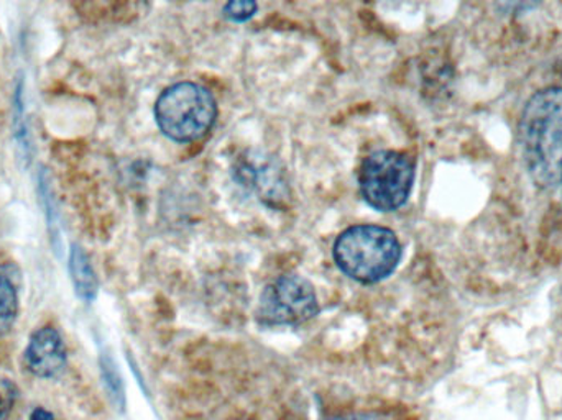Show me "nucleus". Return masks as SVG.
I'll use <instances>...</instances> for the list:
<instances>
[{"instance_id": "1", "label": "nucleus", "mask_w": 562, "mask_h": 420, "mask_svg": "<svg viewBox=\"0 0 562 420\" xmlns=\"http://www.w3.org/2000/svg\"><path fill=\"white\" fill-rule=\"evenodd\" d=\"M521 150L537 186L550 190L562 183V88L537 92L525 105L520 121Z\"/></svg>"}, {"instance_id": "2", "label": "nucleus", "mask_w": 562, "mask_h": 420, "mask_svg": "<svg viewBox=\"0 0 562 420\" xmlns=\"http://www.w3.org/2000/svg\"><path fill=\"white\" fill-rule=\"evenodd\" d=\"M333 254L344 274L359 283L372 284L396 270L402 245L389 228L356 225L337 237Z\"/></svg>"}, {"instance_id": "3", "label": "nucleus", "mask_w": 562, "mask_h": 420, "mask_svg": "<svg viewBox=\"0 0 562 420\" xmlns=\"http://www.w3.org/2000/svg\"><path fill=\"white\" fill-rule=\"evenodd\" d=\"M216 117V99L196 82L170 86L155 104L158 127L168 138L181 144L203 138L213 128Z\"/></svg>"}, {"instance_id": "4", "label": "nucleus", "mask_w": 562, "mask_h": 420, "mask_svg": "<svg viewBox=\"0 0 562 420\" xmlns=\"http://www.w3.org/2000/svg\"><path fill=\"white\" fill-rule=\"evenodd\" d=\"M415 183V163L402 151H375L363 160L359 186L373 209L392 212L408 201Z\"/></svg>"}, {"instance_id": "5", "label": "nucleus", "mask_w": 562, "mask_h": 420, "mask_svg": "<svg viewBox=\"0 0 562 420\" xmlns=\"http://www.w3.org/2000/svg\"><path fill=\"white\" fill-rule=\"evenodd\" d=\"M317 310L313 284L297 274L277 277L260 296L259 319L266 326H297L313 319Z\"/></svg>"}, {"instance_id": "6", "label": "nucleus", "mask_w": 562, "mask_h": 420, "mask_svg": "<svg viewBox=\"0 0 562 420\" xmlns=\"http://www.w3.org/2000/svg\"><path fill=\"white\" fill-rule=\"evenodd\" d=\"M234 177L267 206L281 209L290 201L291 193L283 168L266 151L249 150L240 155L234 164Z\"/></svg>"}, {"instance_id": "7", "label": "nucleus", "mask_w": 562, "mask_h": 420, "mask_svg": "<svg viewBox=\"0 0 562 420\" xmlns=\"http://www.w3.org/2000/svg\"><path fill=\"white\" fill-rule=\"evenodd\" d=\"M66 345L55 327H42L30 337L23 352L26 370L36 378H56L66 366Z\"/></svg>"}, {"instance_id": "8", "label": "nucleus", "mask_w": 562, "mask_h": 420, "mask_svg": "<svg viewBox=\"0 0 562 420\" xmlns=\"http://www.w3.org/2000/svg\"><path fill=\"white\" fill-rule=\"evenodd\" d=\"M20 270L13 263H0V336L15 326L19 317Z\"/></svg>"}, {"instance_id": "9", "label": "nucleus", "mask_w": 562, "mask_h": 420, "mask_svg": "<svg viewBox=\"0 0 562 420\" xmlns=\"http://www.w3.org/2000/svg\"><path fill=\"white\" fill-rule=\"evenodd\" d=\"M69 274H71L76 296L85 303H92L98 296V276H95L91 260L79 245H72L71 251H69Z\"/></svg>"}, {"instance_id": "10", "label": "nucleus", "mask_w": 562, "mask_h": 420, "mask_svg": "<svg viewBox=\"0 0 562 420\" xmlns=\"http://www.w3.org/2000/svg\"><path fill=\"white\" fill-rule=\"evenodd\" d=\"M19 388L15 383L5 376H0V420H7L15 408L19 399Z\"/></svg>"}, {"instance_id": "11", "label": "nucleus", "mask_w": 562, "mask_h": 420, "mask_svg": "<svg viewBox=\"0 0 562 420\" xmlns=\"http://www.w3.org/2000/svg\"><path fill=\"white\" fill-rule=\"evenodd\" d=\"M102 376H104L105 386H108L112 399H114L115 405H119L124 399V391H122L121 378H119L111 360L102 362Z\"/></svg>"}, {"instance_id": "12", "label": "nucleus", "mask_w": 562, "mask_h": 420, "mask_svg": "<svg viewBox=\"0 0 562 420\" xmlns=\"http://www.w3.org/2000/svg\"><path fill=\"white\" fill-rule=\"evenodd\" d=\"M256 12V2H229L224 7L227 19L234 20V22H246Z\"/></svg>"}, {"instance_id": "13", "label": "nucleus", "mask_w": 562, "mask_h": 420, "mask_svg": "<svg viewBox=\"0 0 562 420\" xmlns=\"http://www.w3.org/2000/svg\"><path fill=\"white\" fill-rule=\"evenodd\" d=\"M333 420H389L385 416L376 415V412H362V415L344 416Z\"/></svg>"}, {"instance_id": "14", "label": "nucleus", "mask_w": 562, "mask_h": 420, "mask_svg": "<svg viewBox=\"0 0 562 420\" xmlns=\"http://www.w3.org/2000/svg\"><path fill=\"white\" fill-rule=\"evenodd\" d=\"M30 420H58V419H56L55 415H52V412L46 411V409L36 408L35 411L32 412V416H30Z\"/></svg>"}, {"instance_id": "15", "label": "nucleus", "mask_w": 562, "mask_h": 420, "mask_svg": "<svg viewBox=\"0 0 562 420\" xmlns=\"http://www.w3.org/2000/svg\"><path fill=\"white\" fill-rule=\"evenodd\" d=\"M562 184V183H561Z\"/></svg>"}]
</instances>
